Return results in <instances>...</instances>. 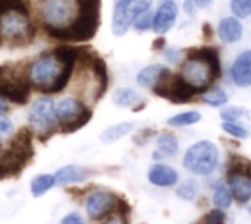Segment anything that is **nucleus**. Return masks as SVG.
<instances>
[{"label":"nucleus","instance_id":"obj_1","mask_svg":"<svg viewBox=\"0 0 251 224\" xmlns=\"http://www.w3.org/2000/svg\"><path fill=\"white\" fill-rule=\"evenodd\" d=\"M79 51L81 47L74 44H60L50 51H43L28 67L32 88L46 95L62 92L72 79Z\"/></svg>","mask_w":251,"mask_h":224},{"label":"nucleus","instance_id":"obj_2","mask_svg":"<svg viewBox=\"0 0 251 224\" xmlns=\"http://www.w3.org/2000/svg\"><path fill=\"white\" fill-rule=\"evenodd\" d=\"M76 1V15L72 22L63 28L44 26V31L49 38L63 43H87L97 35L101 22V0H75Z\"/></svg>","mask_w":251,"mask_h":224},{"label":"nucleus","instance_id":"obj_3","mask_svg":"<svg viewBox=\"0 0 251 224\" xmlns=\"http://www.w3.org/2000/svg\"><path fill=\"white\" fill-rule=\"evenodd\" d=\"M222 67L219 53L213 47L193 48L187 53L181 66V76L199 94L206 92L221 78Z\"/></svg>","mask_w":251,"mask_h":224},{"label":"nucleus","instance_id":"obj_4","mask_svg":"<svg viewBox=\"0 0 251 224\" xmlns=\"http://www.w3.org/2000/svg\"><path fill=\"white\" fill-rule=\"evenodd\" d=\"M34 132L31 128H21L10 139V144L0 154V179L18 176L32 160Z\"/></svg>","mask_w":251,"mask_h":224},{"label":"nucleus","instance_id":"obj_5","mask_svg":"<svg viewBox=\"0 0 251 224\" xmlns=\"http://www.w3.org/2000/svg\"><path fill=\"white\" fill-rule=\"evenodd\" d=\"M37 37V25L31 22L29 15L21 12H6L0 16V41L9 47H26Z\"/></svg>","mask_w":251,"mask_h":224},{"label":"nucleus","instance_id":"obj_6","mask_svg":"<svg viewBox=\"0 0 251 224\" xmlns=\"http://www.w3.org/2000/svg\"><path fill=\"white\" fill-rule=\"evenodd\" d=\"M31 90L28 69L22 67V65H0V98L25 106L29 101Z\"/></svg>","mask_w":251,"mask_h":224},{"label":"nucleus","instance_id":"obj_7","mask_svg":"<svg viewBox=\"0 0 251 224\" xmlns=\"http://www.w3.org/2000/svg\"><path fill=\"white\" fill-rule=\"evenodd\" d=\"M29 128L41 142H46L51 135L59 132V122L56 116V103L53 98L41 97L35 100L28 112Z\"/></svg>","mask_w":251,"mask_h":224},{"label":"nucleus","instance_id":"obj_8","mask_svg":"<svg viewBox=\"0 0 251 224\" xmlns=\"http://www.w3.org/2000/svg\"><path fill=\"white\" fill-rule=\"evenodd\" d=\"M56 116L59 132L69 135L84 128L93 119V110H90L81 100L68 97L56 104Z\"/></svg>","mask_w":251,"mask_h":224},{"label":"nucleus","instance_id":"obj_9","mask_svg":"<svg viewBox=\"0 0 251 224\" xmlns=\"http://www.w3.org/2000/svg\"><path fill=\"white\" fill-rule=\"evenodd\" d=\"M219 163V150L212 141H199L191 145L184 156V167L197 175L209 176Z\"/></svg>","mask_w":251,"mask_h":224},{"label":"nucleus","instance_id":"obj_10","mask_svg":"<svg viewBox=\"0 0 251 224\" xmlns=\"http://www.w3.org/2000/svg\"><path fill=\"white\" fill-rule=\"evenodd\" d=\"M153 0H115L112 15V32L116 37H124L134 21L144 12L150 10Z\"/></svg>","mask_w":251,"mask_h":224},{"label":"nucleus","instance_id":"obj_11","mask_svg":"<svg viewBox=\"0 0 251 224\" xmlns=\"http://www.w3.org/2000/svg\"><path fill=\"white\" fill-rule=\"evenodd\" d=\"M153 92L165 100H169L175 104L190 103L194 95H197V90H194L182 76L181 73L168 72L163 75L159 82L153 87Z\"/></svg>","mask_w":251,"mask_h":224},{"label":"nucleus","instance_id":"obj_12","mask_svg":"<svg viewBox=\"0 0 251 224\" xmlns=\"http://www.w3.org/2000/svg\"><path fill=\"white\" fill-rule=\"evenodd\" d=\"M38 15L43 26L63 28L76 15L75 0H38Z\"/></svg>","mask_w":251,"mask_h":224},{"label":"nucleus","instance_id":"obj_13","mask_svg":"<svg viewBox=\"0 0 251 224\" xmlns=\"http://www.w3.org/2000/svg\"><path fill=\"white\" fill-rule=\"evenodd\" d=\"M118 198L112 192L106 191H97L88 195L85 200V211L91 220L100 222L109 216H112L116 211Z\"/></svg>","mask_w":251,"mask_h":224},{"label":"nucleus","instance_id":"obj_14","mask_svg":"<svg viewBox=\"0 0 251 224\" xmlns=\"http://www.w3.org/2000/svg\"><path fill=\"white\" fill-rule=\"evenodd\" d=\"M178 4L174 0H165L153 15V31L159 35L169 32L178 19Z\"/></svg>","mask_w":251,"mask_h":224},{"label":"nucleus","instance_id":"obj_15","mask_svg":"<svg viewBox=\"0 0 251 224\" xmlns=\"http://www.w3.org/2000/svg\"><path fill=\"white\" fill-rule=\"evenodd\" d=\"M90 72L93 73L94 81H96L94 101H99L103 98V95L106 94V91L109 88V69H107L106 60L100 54H97V51L94 53V56L91 59Z\"/></svg>","mask_w":251,"mask_h":224},{"label":"nucleus","instance_id":"obj_16","mask_svg":"<svg viewBox=\"0 0 251 224\" xmlns=\"http://www.w3.org/2000/svg\"><path fill=\"white\" fill-rule=\"evenodd\" d=\"M231 78L237 87H251V50L243 51L231 66Z\"/></svg>","mask_w":251,"mask_h":224},{"label":"nucleus","instance_id":"obj_17","mask_svg":"<svg viewBox=\"0 0 251 224\" xmlns=\"http://www.w3.org/2000/svg\"><path fill=\"white\" fill-rule=\"evenodd\" d=\"M244 34V26L241 21L235 16H226L221 19L218 25V35L225 44H235L241 40Z\"/></svg>","mask_w":251,"mask_h":224},{"label":"nucleus","instance_id":"obj_18","mask_svg":"<svg viewBox=\"0 0 251 224\" xmlns=\"http://www.w3.org/2000/svg\"><path fill=\"white\" fill-rule=\"evenodd\" d=\"M178 173L175 169L165 164H154L149 170V182L159 188H169L178 183Z\"/></svg>","mask_w":251,"mask_h":224},{"label":"nucleus","instance_id":"obj_19","mask_svg":"<svg viewBox=\"0 0 251 224\" xmlns=\"http://www.w3.org/2000/svg\"><path fill=\"white\" fill-rule=\"evenodd\" d=\"M112 100L116 106L119 107H126V109H132V112H140L144 109L146 103L141 100V97L138 95V92L132 88L128 87H121L116 88L113 91Z\"/></svg>","mask_w":251,"mask_h":224},{"label":"nucleus","instance_id":"obj_20","mask_svg":"<svg viewBox=\"0 0 251 224\" xmlns=\"http://www.w3.org/2000/svg\"><path fill=\"white\" fill-rule=\"evenodd\" d=\"M88 178V170L75 164H69L65 166L62 169H59L54 173V179H56V185L57 186H66V185H72V183H81Z\"/></svg>","mask_w":251,"mask_h":224},{"label":"nucleus","instance_id":"obj_21","mask_svg":"<svg viewBox=\"0 0 251 224\" xmlns=\"http://www.w3.org/2000/svg\"><path fill=\"white\" fill-rule=\"evenodd\" d=\"M168 72H171V69L165 65H149L138 72L137 84L144 88H153L159 82V79Z\"/></svg>","mask_w":251,"mask_h":224},{"label":"nucleus","instance_id":"obj_22","mask_svg":"<svg viewBox=\"0 0 251 224\" xmlns=\"http://www.w3.org/2000/svg\"><path fill=\"white\" fill-rule=\"evenodd\" d=\"M156 145H157V150H156L154 154H153V158H154V160L172 157V156H175V154L178 153V150H179V142H178L176 136L172 135V134H162V135L157 138Z\"/></svg>","mask_w":251,"mask_h":224},{"label":"nucleus","instance_id":"obj_23","mask_svg":"<svg viewBox=\"0 0 251 224\" xmlns=\"http://www.w3.org/2000/svg\"><path fill=\"white\" fill-rule=\"evenodd\" d=\"M132 129H134L132 122H121V123L109 126L106 131H103V134L100 135V139L104 144H113V142L122 139L124 136H126Z\"/></svg>","mask_w":251,"mask_h":224},{"label":"nucleus","instance_id":"obj_24","mask_svg":"<svg viewBox=\"0 0 251 224\" xmlns=\"http://www.w3.org/2000/svg\"><path fill=\"white\" fill-rule=\"evenodd\" d=\"M53 186H56L54 175H38L31 182V194L32 197L38 198V197H43Z\"/></svg>","mask_w":251,"mask_h":224},{"label":"nucleus","instance_id":"obj_25","mask_svg":"<svg viewBox=\"0 0 251 224\" xmlns=\"http://www.w3.org/2000/svg\"><path fill=\"white\" fill-rule=\"evenodd\" d=\"M201 120V114L196 110H190V112H184V113H178L172 117L168 119V125L174 126V128H184V126H190V125H196Z\"/></svg>","mask_w":251,"mask_h":224},{"label":"nucleus","instance_id":"obj_26","mask_svg":"<svg viewBox=\"0 0 251 224\" xmlns=\"http://www.w3.org/2000/svg\"><path fill=\"white\" fill-rule=\"evenodd\" d=\"M203 101L210 107H222L228 103V94L222 88L213 87L203 92Z\"/></svg>","mask_w":251,"mask_h":224},{"label":"nucleus","instance_id":"obj_27","mask_svg":"<svg viewBox=\"0 0 251 224\" xmlns=\"http://www.w3.org/2000/svg\"><path fill=\"white\" fill-rule=\"evenodd\" d=\"M12 10L29 15V4L26 0H0V16Z\"/></svg>","mask_w":251,"mask_h":224},{"label":"nucleus","instance_id":"obj_28","mask_svg":"<svg viewBox=\"0 0 251 224\" xmlns=\"http://www.w3.org/2000/svg\"><path fill=\"white\" fill-rule=\"evenodd\" d=\"M197 191H199V186H197V182L196 180H185L182 182L178 189H176V197L184 200V201H193L197 195Z\"/></svg>","mask_w":251,"mask_h":224},{"label":"nucleus","instance_id":"obj_29","mask_svg":"<svg viewBox=\"0 0 251 224\" xmlns=\"http://www.w3.org/2000/svg\"><path fill=\"white\" fill-rule=\"evenodd\" d=\"M250 113L247 109L243 107H237V106H231V107H225L221 110V117L224 122H237L243 117H249Z\"/></svg>","mask_w":251,"mask_h":224},{"label":"nucleus","instance_id":"obj_30","mask_svg":"<svg viewBox=\"0 0 251 224\" xmlns=\"http://www.w3.org/2000/svg\"><path fill=\"white\" fill-rule=\"evenodd\" d=\"M231 12L238 19H246L251 16V0H231Z\"/></svg>","mask_w":251,"mask_h":224},{"label":"nucleus","instance_id":"obj_31","mask_svg":"<svg viewBox=\"0 0 251 224\" xmlns=\"http://www.w3.org/2000/svg\"><path fill=\"white\" fill-rule=\"evenodd\" d=\"M213 204L216 205V208L221 210H226L232 205V195L226 188H218L213 194Z\"/></svg>","mask_w":251,"mask_h":224},{"label":"nucleus","instance_id":"obj_32","mask_svg":"<svg viewBox=\"0 0 251 224\" xmlns=\"http://www.w3.org/2000/svg\"><path fill=\"white\" fill-rule=\"evenodd\" d=\"M222 129L229 136H234L237 139H246V138H249V131L244 126H241V125H238L235 122H224L222 123Z\"/></svg>","mask_w":251,"mask_h":224},{"label":"nucleus","instance_id":"obj_33","mask_svg":"<svg viewBox=\"0 0 251 224\" xmlns=\"http://www.w3.org/2000/svg\"><path fill=\"white\" fill-rule=\"evenodd\" d=\"M153 15H154V13H151L150 10H147V12L141 13V15L134 21L132 25L135 26L137 31H147V29L153 28Z\"/></svg>","mask_w":251,"mask_h":224},{"label":"nucleus","instance_id":"obj_34","mask_svg":"<svg viewBox=\"0 0 251 224\" xmlns=\"http://www.w3.org/2000/svg\"><path fill=\"white\" fill-rule=\"evenodd\" d=\"M115 213H118V216L121 219V223L131 224V222H129L131 207H129V204L124 198H118V204H116V211Z\"/></svg>","mask_w":251,"mask_h":224},{"label":"nucleus","instance_id":"obj_35","mask_svg":"<svg viewBox=\"0 0 251 224\" xmlns=\"http://www.w3.org/2000/svg\"><path fill=\"white\" fill-rule=\"evenodd\" d=\"M204 223L206 224H226V214L224 213V210L216 208L213 211H210L206 217H204Z\"/></svg>","mask_w":251,"mask_h":224},{"label":"nucleus","instance_id":"obj_36","mask_svg":"<svg viewBox=\"0 0 251 224\" xmlns=\"http://www.w3.org/2000/svg\"><path fill=\"white\" fill-rule=\"evenodd\" d=\"M13 134V123L9 117L4 116H0V138H4V136H9Z\"/></svg>","mask_w":251,"mask_h":224},{"label":"nucleus","instance_id":"obj_37","mask_svg":"<svg viewBox=\"0 0 251 224\" xmlns=\"http://www.w3.org/2000/svg\"><path fill=\"white\" fill-rule=\"evenodd\" d=\"M60 224H85L82 217L76 213H71V214H66L62 220H60Z\"/></svg>","mask_w":251,"mask_h":224},{"label":"nucleus","instance_id":"obj_38","mask_svg":"<svg viewBox=\"0 0 251 224\" xmlns=\"http://www.w3.org/2000/svg\"><path fill=\"white\" fill-rule=\"evenodd\" d=\"M184 10H185V13L190 15V16L196 15V12H197V4H196V1H194V0H185V1H184Z\"/></svg>","mask_w":251,"mask_h":224},{"label":"nucleus","instance_id":"obj_39","mask_svg":"<svg viewBox=\"0 0 251 224\" xmlns=\"http://www.w3.org/2000/svg\"><path fill=\"white\" fill-rule=\"evenodd\" d=\"M165 57H166V60H169V62H178V51H175V50H168V51L165 53Z\"/></svg>","mask_w":251,"mask_h":224},{"label":"nucleus","instance_id":"obj_40","mask_svg":"<svg viewBox=\"0 0 251 224\" xmlns=\"http://www.w3.org/2000/svg\"><path fill=\"white\" fill-rule=\"evenodd\" d=\"M9 113V104L4 98H0V116H4Z\"/></svg>","mask_w":251,"mask_h":224},{"label":"nucleus","instance_id":"obj_41","mask_svg":"<svg viewBox=\"0 0 251 224\" xmlns=\"http://www.w3.org/2000/svg\"><path fill=\"white\" fill-rule=\"evenodd\" d=\"M163 47H165V38H162V37L157 38V40L153 43V48H154V50H162Z\"/></svg>","mask_w":251,"mask_h":224},{"label":"nucleus","instance_id":"obj_42","mask_svg":"<svg viewBox=\"0 0 251 224\" xmlns=\"http://www.w3.org/2000/svg\"><path fill=\"white\" fill-rule=\"evenodd\" d=\"M203 32H204V37H206L207 40L212 37V26H210V23H204V25H203Z\"/></svg>","mask_w":251,"mask_h":224},{"label":"nucleus","instance_id":"obj_43","mask_svg":"<svg viewBox=\"0 0 251 224\" xmlns=\"http://www.w3.org/2000/svg\"><path fill=\"white\" fill-rule=\"evenodd\" d=\"M1 151H3V148H1V145H0V154H1Z\"/></svg>","mask_w":251,"mask_h":224},{"label":"nucleus","instance_id":"obj_44","mask_svg":"<svg viewBox=\"0 0 251 224\" xmlns=\"http://www.w3.org/2000/svg\"><path fill=\"white\" fill-rule=\"evenodd\" d=\"M250 214H251V208H250Z\"/></svg>","mask_w":251,"mask_h":224},{"label":"nucleus","instance_id":"obj_45","mask_svg":"<svg viewBox=\"0 0 251 224\" xmlns=\"http://www.w3.org/2000/svg\"><path fill=\"white\" fill-rule=\"evenodd\" d=\"M193 224H199V223H193Z\"/></svg>","mask_w":251,"mask_h":224}]
</instances>
